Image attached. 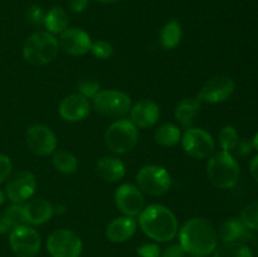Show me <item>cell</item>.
Here are the masks:
<instances>
[{
    "label": "cell",
    "instance_id": "obj_20",
    "mask_svg": "<svg viewBox=\"0 0 258 257\" xmlns=\"http://www.w3.org/2000/svg\"><path fill=\"white\" fill-rule=\"evenodd\" d=\"M96 170L101 179L108 183H116L123 179L126 174V166L122 160L115 156H103L98 160Z\"/></svg>",
    "mask_w": 258,
    "mask_h": 257
},
{
    "label": "cell",
    "instance_id": "obj_2",
    "mask_svg": "<svg viewBox=\"0 0 258 257\" xmlns=\"http://www.w3.org/2000/svg\"><path fill=\"white\" fill-rule=\"evenodd\" d=\"M141 231L155 242H170L176 237L179 224L171 209L163 204H150L139 216Z\"/></svg>",
    "mask_w": 258,
    "mask_h": 257
},
{
    "label": "cell",
    "instance_id": "obj_42",
    "mask_svg": "<svg viewBox=\"0 0 258 257\" xmlns=\"http://www.w3.org/2000/svg\"><path fill=\"white\" fill-rule=\"evenodd\" d=\"M97 2L102 3V4H116V3H120L122 0H97Z\"/></svg>",
    "mask_w": 258,
    "mask_h": 257
},
{
    "label": "cell",
    "instance_id": "obj_9",
    "mask_svg": "<svg viewBox=\"0 0 258 257\" xmlns=\"http://www.w3.org/2000/svg\"><path fill=\"white\" fill-rule=\"evenodd\" d=\"M82 249V239L71 229H57L47 239V251L52 257H80Z\"/></svg>",
    "mask_w": 258,
    "mask_h": 257
},
{
    "label": "cell",
    "instance_id": "obj_30",
    "mask_svg": "<svg viewBox=\"0 0 258 257\" xmlns=\"http://www.w3.org/2000/svg\"><path fill=\"white\" fill-rule=\"evenodd\" d=\"M5 217L10 221L13 228L18 226H23L25 223L24 212H23V203H12L5 211Z\"/></svg>",
    "mask_w": 258,
    "mask_h": 257
},
{
    "label": "cell",
    "instance_id": "obj_12",
    "mask_svg": "<svg viewBox=\"0 0 258 257\" xmlns=\"http://www.w3.org/2000/svg\"><path fill=\"white\" fill-rule=\"evenodd\" d=\"M236 90L233 78L227 75H217L209 78L199 91L198 98L201 102L221 103L228 100Z\"/></svg>",
    "mask_w": 258,
    "mask_h": 257
},
{
    "label": "cell",
    "instance_id": "obj_26",
    "mask_svg": "<svg viewBox=\"0 0 258 257\" xmlns=\"http://www.w3.org/2000/svg\"><path fill=\"white\" fill-rule=\"evenodd\" d=\"M53 166L59 173L71 175L75 174L78 169V160L76 155L67 150H55L53 153Z\"/></svg>",
    "mask_w": 258,
    "mask_h": 257
},
{
    "label": "cell",
    "instance_id": "obj_32",
    "mask_svg": "<svg viewBox=\"0 0 258 257\" xmlns=\"http://www.w3.org/2000/svg\"><path fill=\"white\" fill-rule=\"evenodd\" d=\"M101 91V86L95 80H83L78 83V93L87 100H93L95 96Z\"/></svg>",
    "mask_w": 258,
    "mask_h": 257
},
{
    "label": "cell",
    "instance_id": "obj_28",
    "mask_svg": "<svg viewBox=\"0 0 258 257\" xmlns=\"http://www.w3.org/2000/svg\"><path fill=\"white\" fill-rule=\"evenodd\" d=\"M238 140L239 135L233 126H224L219 133V145H221L222 150L227 151V153H231L236 149Z\"/></svg>",
    "mask_w": 258,
    "mask_h": 257
},
{
    "label": "cell",
    "instance_id": "obj_39",
    "mask_svg": "<svg viewBox=\"0 0 258 257\" xmlns=\"http://www.w3.org/2000/svg\"><path fill=\"white\" fill-rule=\"evenodd\" d=\"M13 229L12 223H10L9 219L5 217V214H0V234H5Z\"/></svg>",
    "mask_w": 258,
    "mask_h": 257
},
{
    "label": "cell",
    "instance_id": "obj_38",
    "mask_svg": "<svg viewBox=\"0 0 258 257\" xmlns=\"http://www.w3.org/2000/svg\"><path fill=\"white\" fill-rule=\"evenodd\" d=\"M90 0H70L68 7L73 13H82L87 9Z\"/></svg>",
    "mask_w": 258,
    "mask_h": 257
},
{
    "label": "cell",
    "instance_id": "obj_22",
    "mask_svg": "<svg viewBox=\"0 0 258 257\" xmlns=\"http://www.w3.org/2000/svg\"><path fill=\"white\" fill-rule=\"evenodd\" d=\"M218 232V238L223 243L226 242H238L248 237V228L242 223L241 219L229 218L221 224Z\"/></svg>",
    "mask_w": 258,
    "mask_h": 257
},
{
    "label": "cell",
    "instance_id": "obj_27",
    "mask_svg": "<svg viewBox=\"0 0 258 257\" xmlns=\"http://www.w3.org/2000/svg\"><path fill=\"white\" fill-rule=\"evenodd\" d=\"M213 257H253V253L241 242H226L214 249Z\"/></svg>",
    "mask_w": 258,
    "mask_h": 257
},
{
    "label": "cell",
    "instance_id": "obj_21",
    "mask_svg": "<svg viewBox=\"0 0 258 257\" xmlns=\"http://www.w3.org/2000/svg\"><path fill=\"white\" fill-rule=\"evenodd\" d=\"M202 102L197 97H185L176 105L174 116L176 121L183 126L184 128H189L193 125L196 116L201 111Z\"/></svg>",
    "mask_w": 258,
    "mask_h": 257
},
{
    "label": "cell",
    "instance_id": "obj_1",
    "mask_svg": "<svg viewBox=\"0 0 258 257\" xmlns=\"http://www.w3.org/2000/svg\"><path fill=\"white\" fill-rule=\"evenodd\" d=\"M218 232L209 219L194 217L181 226L179 243L185 253L196 257H206L218 247Z\"/></svg>",
    "mask_w": 258,
    "mask_h": 257
},
{
    "label": "cell",
    "instance_id": "obj_44",
    "mask_svg": "<svg viewBox=\"0 0 258 257\" xmlns=\"http://www.w3.org/2000/svg\"><path fill=\"white\" fill-rule=\"evenodd\" d=\"M5 199H7V196H5L4 191L0 190V206H2V204H4Z\"/></svg>",
    "mask_w": 258,
    "mask_h": 257
},
{
    "label": "cell",
    "instance_id": "obj_19",
    "mask_svg": "<svg viewBox=\"0 0 258 257\" xmlns=\"http://www.w3.org/2000/svg\"><path fill=\"white\" fill-rule=\"evenodd\" d=\"M138 229V222L127 216L112 219L106 227V237L113 243H122L133 238Z\"/></svg>",
    "mask_w": 258,
    "mask_h": 257
},
{
    "label": "cell",
    "instance_id": "obj_36",
    "mask_svg": "<svg viewBox=\"0 0 258 257\" xmlns=\"http://www.w3.org/2000/svg\"><path fill=\"white\" fill-rule=\"evenodd\" d=\"M236 153L238 156H248L252 151L254 150L253 148V144H252V140L249 139H239L238 144L236 146Z\"/></svg>",
    "mask_w": 258,
    "mask_h": 257
},
{
    "label": "cell",
    "instance_id": "obj_4",
    "mask_svg": "<svg viewBox=\"0 0 258 257\" xmlns=\"http://www.w3.org/2000/svg\"><path fill=\"white\" fill-rule=\"evenodd\" d=\"M58 39L47 30L33 33L23 45V58L33 66L49 65L58 57Z\"/></svg>",
    "mask_w": 258,
    "mask_h": 257
},
{
    "label": "cell",
    "instance_id": "obj_24",
    "mask_svg": "<svg viewBox=\"0 0 258 257\" xmlns=\"http://www.w3.org/2000/svg\"><path fill=\"white\" fill-rule=\"evenodd\" d=\"M181 37H183V29L180 23L175 19H171L161 28L159 39L160 44L165 49H174L181 42Z\"/></svg>",
    "mask_w": 258,
    "mask_h": 257
},
{
    "label": "cell",
    "instance_id": "obj_15",
    "mask_svg": "<svg viewBox=\"0 0 258 257\" xmlns=\"http://www.w3.org/2000/svg\"><path fill=\"white\" fill-rule=\"evenodd\" d=\"M59 49L73 57L87 54L91 50L92 39L86 30L81 28H68L58 38Z\"/></svg>",
    "mask_w": 258,
    "mask_h": 257
},
{
    "label": "cell",
    "instance_id": "obj_34",
    "mask_svg": "<svg viewBox=\"0 0 258 257\" xmlns=\"http://www.w3.org/2000/svg\"><path fill=\"white\" fill-rule=\"evenodd\" d=\"M141 257H160L161 248L158 243H144L136 249Z\"/></svg>",
    "mask_w": 258,
    "mask_h": 257
},
{
    "label": "cell",
    "instance_id": "obj_10",
    "mask_svg": "<svg viewBox=\"0 0 258 257\" xmlns=\"http://www.w3.org/2000/svg\"><path fill=\"white\" fill-rule=\"evenodd\" d=\"M180 143L184 151L194 159L211 158L216 149L213 136L208 131L193 126L184 131Z\"/></svg>",
    "mask_w": 258,
    "mask_h": 257
},
{
    "label": "cell",
    "instance_id": "obj_40",
    "mask_svg": "<svg viewBox=\"0 0 258 257\" xmlns=\"http://www.w3.org/2000/svg\"><path fill=\"white\" fill-rule=\"evenodd\" d=\"M249 171H251V175L253 176L254 180L258 181V154L249 163Z\"/></svg>",
    "mask_w": 258,
    "mask_h": 257
},
{
    "label": "cell",
    "instance_id": "obj_7",
    "mask_svg": "<svg viewBox=\"0 0 258 257\" xmlns=\"http://www.w3.org/2000/svg\"><path fill=\"white\" fill-rule=\"evenodd\" d=\"M138 188L153 197L164 196L171 188V176L164 166L145 165L136 174Z\"/></svg>",
    "mask_w": 258,
    "mask_h": 257
},
{
    "label": "cell",
    "instance_id": "obj_25",
    "mask_svg": "<svg viewBox=\"0 0 258 257\" xmlns=\"http://www.w3.org/2000/svg\"><path fill=\"white\" fill-rule=\"evenodd\" d=\"M181 131L178 125L175 123H163L159 126L155 131V141L161 146L165 148H173V146L178 145L181 140Z\"/></svg>",
    "mask_w": 258,
    "mask_h": 257
},
{
    "label": "cell",
    "instance_id": "obj_6",
    "mask_svg": "<svg viewBox=\"0 0 258 257\" xmlns=\"http://www.w3.org/2000/svg\"><path fill=\"white\" fill-rule=\"evenodd\" d=\"M131 98L118 90H101L93 98V107L100 115L111 118H122L131 110Z\"/></svg>",
    "mask_w": 258,
    "mask_h": 257
},
{
    "label": "cell",
    "instance_id": "obj_14",
    "mask_svg": "<svg viewBox=\"0 0 258 257\" xmlns=\"http://www.w3.org/2000/svg\"><path fill=\"white\" fill-rule=\"evenodd\" d=\"M37 189V179L30 171L23 170L12 176L5 188V196L12 203H24L32 198Z\"/></svg>",
    "mask_w": 258,
    "mask_h": 257
},
{
    "label": "cell",
    "instance_id": "obj_45",
    "mask_svg": "<svg viewBox=\"0 0 258 257\" xmlns=\"http://www.w3.org/2000/svg\"><path fill=\"white\" fill-rule=\"evenodd\" d=\"M193 257H196V256H193Z\"/></svg>",
    "mask_w": 258,
    "mask_h": 257
},
{
    "label": "cell",
    "instance_id": "obj_29",
    "mask_svg": "<svg viewBox=\"0 0 258 257\" xmlns=\"http://www.w3.org/2000/svg\"><path fill=\"white\" fill-rule=\"evenodd\" d=\"M241 221L249 231H258V202L244 207L241 212Z\"/></svg>",
    "mask_w": 258,
    "mask_h": 257
},
{
    "label": "cell",
    "instance_id": "obj_17",
    "mask_svg": "<svg viewBox=\"0 0 258 257\" xmlns=\"http://www.w3.org/2000/svg\"><path fill=\"white\" fill-rule=\"evenodd\" d=\"M128 113H130V121L136 127L149 128L158 123L160 117V108L158 103L145 98L131 106Z\"/></svg>",
    "mask_w": 258,
    "mask_h": 257
},
{
    "label": "cell",
    "instance_id": "obj_35",
    "mask_svg": "<svg viewBox=\"0 0 258 257\" xmlns=\"http://www.w3.org/2000/svg\"><path fill=\"white\" fill-rule=\"evenodd\" d=\"M13 164L12 160L5 154H0V184L7 180L12 174Z\"/></svg>",
    "mask_w": 258,
    "mask_h": 257
},
{
    "label": "cell",
    "instance_id": "obj_41",
    "mask_svg": "<svg viewBox=\"0 0 258 257\" xmlns=\"http://www.w3.org/2000/svg\"><path fill=\"white\" fill-rule=\"evenodd\" d=\"M54 208V214H62L66 212V207L63 204H58V206L53 207Z\"/></svg>",
    "mask_w": 258,
    "mask_h": 257
},
{
    "label": "cell",
    "instance_id": "obj_13",
    "mask_svg": "<svg viewBox=\"0 0 258 257\" xmlns=\"http://www.w3.org/2000/svg\"><path fill=\"white\" fill-rule=\"evenodd\" d=\"M115 204L123 216L135 217L140 216L145 208V198L140 189L130 183L121 184L115 191Z\"/></svg>",
    "mask_w": 258,
    "mask_h": 257
},
{
    "label": "cell",
    "instance_id": "obj_31",
    "mask_svg": "<svg viewBox=\"0 0 258 257\" xmlns=\"http://www.w3.org/2000/svg\"><path fill=\"white\" fill-rule=\"evenodd\" d=\"M90 52L98 59H108L113 55V47L107 40H96L92 42Z\"/></svg>",
    "mask_w": 258,
    "mask_h": 257
},
{
    "label": "cell",
    "instance_id": "obj_16",
    "mask_svg": "<svg viewBox=\"0 0 258 257\" xmlns=\"http://www.w3.org/2000/svg\"><path fill=\"white\" fill-rule=\"evenodd\" d=\"M90 100L83 97L80 93L68 95L60 101L58 106V112L60 117L68 122H80L90 115Z\"/></svg>",
    "mask_w": 258,
    "mask_h": 257
},
{
    "label": "cell",
    "instance_id": "obj_33",
    "mask_svg": "<svg viewBox=\"0 0 258 257\" xmlns=\"http://www.w3.org/2000/svg\"><path fill=\"white\" fill-rule=\"evenodd\" d=\"M44 15L42 8L38 5H32L27 10V20L34 27H40L44 24Z\"/></svg>",
    "mask_w": 258,
    "mask_h": 257
},
{
    "label": "cell",
    "instance_id": "obj_3",
    "mask_svg": "<svg viewBox=\"0 0 258 257\" xmlns=\"http://www.w3.org/2000/svg\"><path fill=\"white\" fill-rule=\"evenodd\" d=\"M241 170L238 161L231 153L218 151L209 158L207 164V176L214 186L219 189H231L238 183Z\"/></svg>",
    "mask_w": 258,
    "mask_h": 257
},
{
    "label": "cell",
    "instance_id": "obj_18",
    "mask_svg": "<svg viewBox=\"0 0 258 257\" xmlns=\"http://www.w3.org/2000/svg\"><path fill=\"white\" fill-rule=\"evenodd\" d=\"M23 212H24L25 223L28 226H40L52 219L54 208L47 199L35 198L28 199L23 203Z\"/></svg>",
    "mask_w": 258,
    "mask_h": 257
},
{
    "label": "cell",
    "instance_id": "obj_11",
    "mask_svg": "<svg viewBox=\"0 0 258 257\" xmlns=\"http://www.w3.org/2000/svg\"><path fill=\"white\" fill-rule=\"evenodd\" d=\"M25 143L33 154L38 156H48L57 150L58 140L49 126L35 123L28 127L25 133Z\"/></svg>",
    "mask_w": 258,
    "mask_h": 257
},
{
    "label": "cell",
    "instance_id": "obj_8",
    "mask_svg": "<svg viewBox=\"0 0 258 257\" xmlns=\"http://www.w3.org/2000/svg\"><path fill=\"white\" fill-rule=\"evenodd\" d=\"M9 244L18 257H35L40 251L42 238L37 229L23 224L14 227L9 233Z\"/></svg>",
    "mask_w": 258,
    "mask_h": 257
},
{
    "label": "cell",
    "instance_id": "obj_43",
    "mask_svg": "<svg viewBox=\"0 0 258 257\" xmlns=\"http://www.w3.org/2000/svg\"><path fill=\"white\" fill-rule=\"evenodd\" d=\"M252 144H253L254 150L258 151V133L256 134V135L253 136V139H252Z\"/></svg>",
    "mask_w": 258,
    "mask_h": 257
},
{
    "label": "cell",
    "instance_id": "obj_37",
    "mask_svg": "<svg viewBox=\"0 0 258 257\" xmlns=\"http://www.w3.org/2000/svg\"><path fill=\"white\" fill-rule=\"evenodd\" d=\"M184 254H185V251H184L183 247L180 246V243H174L166 247V248L161 252L160 257H184Z\"/></svg>",
    "mask_w": 258,
    "mask_h": 257
},
{
    "label": "cell",
    "instance_id": "obj_5",
    "mask_svg": "<svg viewBox=\"0 0 258 257\" xmlns=\"http://www.w3.org/2000/svg\"><path fill=\"white\" fill-rule=\"evenodd\" d=\"M139 141V130L127 118H117L105 133L106 146L115 154H127L135 149Z\"/></svg>",
    "mask_w": 258,
    "mask_h": 257
},
{
    "label": "cell",
    "instance_id": "obj_23",
    "mask_svg": "<svg viewBox=\"0 0 258 257\" xmlns=\"http://www.w3.org/2000/svg\"><path fill=\"white\" fill-rule=\"evenodd\" d=\"M48 33L55 35L62 34L66 29H68L70 25V18L66 10L59 7H53L48 10L44 15V24Z\"/></svg>",
    "mask_w": 258,
    "mask_h": 257
}]
</instances>
